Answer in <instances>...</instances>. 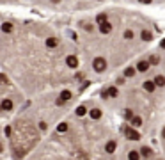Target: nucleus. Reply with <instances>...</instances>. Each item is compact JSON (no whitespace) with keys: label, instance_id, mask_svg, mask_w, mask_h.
<instances>
[{"label":"nucleus","instance_id":"nucleus-1","mask_svg":"<svg viewBox=\"0 0 165 160\" xmlns=\"http://www.w3.org/2000/svg\"><path fill=\"white\" fill-rule=\"evenodd\" d=\"M92 68H94V71H96V73H103L107 70V61L103 57H96L92 61Z\"/></svg>","mask_w":165,"mask_h":160},{"label":"nucleus","instance_id":"nucleus-2","mask_svg":"<svg viewBox=\"0 0 165 160\" xmlns=\"http://www.w3.org/2000/svg\"><path fill=\"white\" fill-rule=\"evenodd\" d=\"M66 66L67 68H73V70H75V68H78V57L77 55H67L66 57Z\"/></svg>","mask_w":165,"mask_h":160},{"label":"nucleus","instance_id":"nucleus-3","mask_svg":"<svg viewBox=\"0 0 165 160\" xmlns=\"http://www.w3.org/2000/svg\"><path fill=\"white\" fill-rule=\"evenodd\" d=\"M124 133H126V137H128L130 141H138V139H140L138 132H137V130H133V126H131V128H126V130H124Z\"/></svg>","mask_w":165,"mask_h":160},{"label":"nucleus","instance_id":"nucleus-4","mask_svg":"<svg viewBox=\"0 0 165 160\" xmlns=\"http://www.w3.org/2000/svg\"><path fill=\"white\" fill-rule=\"evenodd\" d=\"M149 68H151V62H149V61H138V62H137V70H138L140 73H146Z\"/></svg>","mask_w":165,"mask_h":160},{"label":"nucleus","instance_id":"nucleus-5","mask_svg":"<svg viewBox=\"0 0 165 160\" xmlns=\"http://www.w3.org/2000/svg\"><path fill=\"white\" fill-rule=\"evenodd\" d=\"M100 32L101 34H110L112 32V23H108V20L103 21V23H100Z\"/></svg>","mask_w":165,"mask_h":160},{"label":"nucleus","instance_id":"nucleus-6","mask_svg":"<svg viewBox=\"0 0 165 160\" xmlns=\"http://www.w3.org/2000/svg\"><path fill=\"white\" fill-rule=\"evenodd\" d=\"M156 87H158V85H156V82H154V80H146V82H144V89L147 91V93H153V91H154Z\"/></svg>","mask_w":165,"mask_h":160},{"label":"nucleus","instance_id":"nucleus-7","mask_svg":"<svg viewBox=\"0 0 165 160\" xmlns=\"http://www.w3.org/2000/svg\"><path fill=\"white\" fill-rule=\"evenodd\" d=\"M115 149H117V142H115V141H108V142L105 144V151H107V153H110V155H112Z\"/></svg>","mask_w":165,"mask_h":160},{"label":"nucleus","instance_id":"nucleus-8","mask_svg":"<svg viewBox=\"0 0 165 160\" xmlns=\"http://www.w3.org/2000/svg\"><path fill=\"white\" fill-rule=\"evenodd\" d=\"M137 71H138L137 68H133V66H128L126 70H124V77H126V78H131V77H135V75H137Z\"/></svg>","mask_w":165,"mask_h":160},{"label":"nucleus","instance_id":"nucleus-9","mask_svg":"<svg viewBox=\"0 0 165 160\" xmlns=\"http://www.w3.org/2000/svg\"><path fill=\"white\" fill-rule=\"evenodd\" d=\"M62 101H67V100H71L73 98V93H71V91H69V89H64L62 91V93H60V96H59Z\"/></svg>","mask_w":165,"mask_h":160},{"label":"nucleus","instance_id":"nucleus-10","mask_svg":"<svg viewBox=\"0 0 165 160\" xmlns=\"http://www.w3.org/2000/svg\"><path fill=\"white\" fill-rule=\"evenodd\" d=\"M0 109H2V110H13V101H11L9 98L2 100V103H0Z\"/></svg>","mask_w":165,"mask_h":160},{"label":"nucleus","instance_id":"nucleus-11","mask_svg":"<svg viewBox=\"0 0 165 160\" xmlns=\"http://www.w3.org/2000/svg\"><path fill=\"white\" fill-rule=\"evenodd\" d=\"M107 93H108L110 98H115V96H119V89L115 85H110V87H107Z\"/></svg>","mask_w":165,"mask_h":160},{"label":"nucleus","instance_id":"nucleus-12","mask_svg":"<svg viewBox=\"0 0 165 160\" xmlns=\"http://www.w3.org/2000/svg\"><path fill=\"white\" fill-rule=\"evenodd\" d=\"M130 123H131V126L138 128L140 125H142V118H140V116H131V118H130Z\"/></svg>","mask_w":165,"mask_h":160},{"label":"nucleus","instance_id":"nucleus-13","mask_svg":"<svg viewBox=\"0 0 165 160\" xmlns=\"http://www.w3.org/2000/svg\"><path fill=\"white\" fill-rule=\"evenodd\" d=\"M89 116H91V119H100L101 118V110L100 109H91L89 110Z\"/></svg>","mask_w":165,"mask_h":160},{"label":"nucleus","instance_id":"nucleus-14","mask_svg":"<svg viewBox=\"0 0 165 160\" xmlns=\"http://www.w3.org/2000/svg\"><path fill=\"white\" fill-rule=\"evenodd\" d=\"M140 39L142 41H151L153 39V32L151 30H142L140 32Z\"/></svg>","mask_w":165,"mask_h":160},{"label":"nucleus","instance_id":"nucleus-15","mask_svg":"<svg viewBox=\"0 0 165 160\" xmlns=\"http://www.w3.org/2000/svg\"><path fill=\"white\" fill-rule=\"evenodd\" d=\"M13 30H14V25H13V23H9V21L2 23V32H6V34H11Z\"/></svg>","mask_w":165,"mask_h":160},{"label":"nucleus","instance_id":"nucleus-16","mask_svg":"<svg viewBox=\"0 0 165 160\" xmlns=\"http://www.w3.org/2000/svg\"><path fill=\"white\" fill-rule=\"evenodd\" d=\"M57 44H59L57 37H48V39H46V47H48V48H55Z\"/></svg>","mask_w":165,"mask_h":160},{"label":"nucleus","instance_id":"nucleus-17","mask_svg":"<svg viewBox=\"0 0 165 160\" xmlns=\"http://www.w3.org/2000/svg\"><path fill=\"white\" fill-rule=\"evenodd\" d=\"M153 80L156 82V85H158V87H163V85H165V77H163V75H156Z\"/></svg>","mask_w":165,"mask_h":160},{"label":"nucleus","instance_id":"nucleus-18","mask_svg":"<svg viewBox=\"0 0 165 160\" xmlns=\"http://www.w3.org/2000/svg\"><path fill=\"white\" fill-rule=\"evenodd\" d=\"M123 37L130 41V39H133V37H135V32H133L131 29H128V30H124V34H123Z\"/></svg>","mask_w":165,"mask_h":160},{"label":"nucleus","instance_id":"nucleus-19","mask_svg":"<svg viewBox=\"0 0 165 160\" xmlns=\"http://www.w3.org/2000/svg\"><path fill=\"white\" fill-rule=\"evenodd\" d=\"M140 155H142V156H151V155H153V153H151V148L144 146L142 149H140Z\"/></svg>","mask_w":165,"mask_h":160},{"label":"nucleus","instance_id":"nucleus-20","mask_svg":"<svg viewBox=\"0 0 165 160\" xmlns=\"http://www.w3.org/2000/svg\"><path fill=\"white\" fill-rule=\"evenodd\" d=\"M57 132H59V133H64V132H67V123H60V125L57 126Z\"/></svg>","mask_w":165,"mask_h":160},{"label":"nucleus","instance_id":"nucleus-21","mask_svg":"<svg viewBox=\"0 0 165 160\" xmlns=\"http://www.w3.org/2000/svg\"><path fill=\"white\" fill-rule=\"evenodd\" d=\"M96 21H98V23H103V21H107V14H105V13H100V14L96 16Z\"/></svg>","mask_w":165,"mask_h":160},{"label":"nucleus","instance_id":"nucleus-22","mask_svg":"<svg viewBox=\"0 0 165 160\" xmlns=\"http://www.w3.org/2000/svg\"><path fill=\"white\" fill-rule=\"evenodd\" d=\"M142 155L140 153H137V151H131V153H128V158H131V160H137V158H140Z\"/></svg>","mask_w":165,"mask_h":160},{"label":"nucleus","instance_id":"nucleus-23","mask_svg":"<svg viewBox=\"0 0 165 160\" xmlns=\"http://www.w3.org/2000/svg\"><path fill=\"white\" fill-rule=\"evenodd\" d=\"M85 114H87V109L85 107H78L77 109V116H85Z\"/></svg>","mask_w":165,"mask_h":160},{"label":"nucleus","instance_id":"nucleus-24","mask_svg":"<svg viewBox=\"0 0 165 160\" xmlns=\"http://www.w3.org/2000/svg\"><path fill=\"white\" fill-rule=\"evenodd\" d=\"M124 78H126V77H121V78H117V80H115V84H117V85H123V84H124Z\"/></svg>","mask_w":165,"mask_h":160},{"label":"nucleus","instance_id":"nucleus-25","mask_svg":"<svg viewBox=\"0 0 165 160\" xmlns=\"http://www.w3.org/2000/svg\"><path fill=\"white\" fill-rule=\"evenodd\" d=\"M149 62H151V64H158V57H156V55H153V57L149 59Z\"/></svg>","mask_w":165,"mask_h":160},{"label":"nucleus","instance_id":"nucleus-26","mask_svg":"<svg viewBox=\"0 0 165 160\" xmlns=\"http://www.w3.org/2000/svg\"><path fill=\"white\" fill-rule=\"evenodd\" d=\"M160 48H161V50H165V37L160 41Z\"/></svg>","mask_w":165,"mask_h":160},{"label":"nucleus","instance_id":"nucleus-27","mask_svg":"<svg viewBox=\"0 0 165 160\" xmlns=\"http://www.w3.org/2000/svg\"><path fill=\"white\" fill-rule=\"evenodd\" d=\"M138 2H140V4H151L153 0H138Z\"/></svg>","mask_w":165,"mask_h":160},{"label":"nucleus","instance_id":"nucleus-28","mask_svg":"<svg viewBox=\"0 0 165 160\" xmlns=\"http://www.w3.org/2000/svg\"><path fill=\"white\" fill-rule=\"evenodd\" d=\"M39 128L41 130H46V123H39Z\"/></svg>","mask_w":165,"mask_h":160},{"label":"nucleus","instance_id":"nucleus-29","mask_svg":"<svg viewBox=\"0 0 165 160\" xmlns=\"http://www.w3.org/2000/svg\"><path fill=\"white\" fill-rule=\"evenodd\" d=\"M52 2H53V4H59V2H60V0H52Z\"/></svg>","mask_w":165,"mask_h":160},{"label":"nucleus","instance_id":"nucleus-30","mask_svg":"<svg viewBox=\"0 0 165 160\" xmlns=\"http://www.w3.org/2000/svg\"><path fill=\"white\" fill-rule=\"evenodd\" d=\"M2 149H4V146H2V144H0V153H2Z\"/></svg>","mask_w":165,"mask_h":160},{"label":"nucleus","instance_id":"nucleus-31","mask_svg":"<svg viewBox=\"0 0 165 160\" xmlns=\"http://www.w3.org/2000/svg\"><path fill=\"white\" fill-rule=\"evenodd\" d=\"M161 135H163V137H165V128H163V132H161Z\"/></svg>","mask_w":165,"mask_h":160},{"label":"nucleus","instance_id":"nucleus-32","mask_svg":"<svg viewBox=\"0 0 165 160\" xmlns=\"http://www.w3.org/2000/svg\"><path fill=\"white\" fill-rule=\"evenodd\" d=\"M98 2H101V0H98Z\"/></svg>","mask_w":165,"mask_h":160}]
</instances>
